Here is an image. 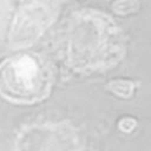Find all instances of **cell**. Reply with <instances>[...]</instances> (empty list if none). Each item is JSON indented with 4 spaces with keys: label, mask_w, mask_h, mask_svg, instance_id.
<instances>
[{
    "label": "cell",
    "mask_w": 151,
    "mask_h": 151,
    "mask_svg": "<svg viewBox=\"0 0 151 151\" xmlns=\"http://www.w3.org/2000/svg\"><path fill=\"white\" fill-rule=\"evenodd\" d=\"M67 61L80 72L111 67L123 55V34L112 20L93 11L73 14L68 27Z\"/></svg>",
    "instance_id": "1"
},
{
    "label": "cell",
    "mask_w": 151,
    "mask_h": 151,
    "mask_svg": "<svg viewBox=\"0 0 151 151\" xmlns=\"http://www.w3.org/2000/svg\"><path fill=\"white\" fill-rule=\"evenodd\" d=\"M52 72L47 63L34 54H20L0 64V94L9 101L32 104L48 96Z\"/></svg>",
    "instance_id": "2"
},
{
    "label": "cell",
    "mask_w": 151,
    "mask_h": 151,
    "mask_svg": "<svg viewBox=\"0 0 151 151\" xmlns=\"http://www.w3.org/2000/svg\"><path fill=\"white\" fill-rule=\"evenodd\" d=\"M53 11L51 1H37L25 7L13 22L11 41L14 45H25L37 39L52 20Z\"/></svg>",
    "instance_id": "3"
},
{
    "label": "cell",
    "mask_w": 151,
    "mask_h": 151,
    "mask_svg": "<svg viewBox=\"0 0 151 151\" xmlns=\"http://www.w3.org/2000/svg\"><path fill=\"white\" fill-rule=\"evenodd\" d=\"M134 125H136V122L130 118H125L119 123V127L124 131H131L134 127Z\"/></svg>",
    "instance_id": "4"
}]
</instances>
